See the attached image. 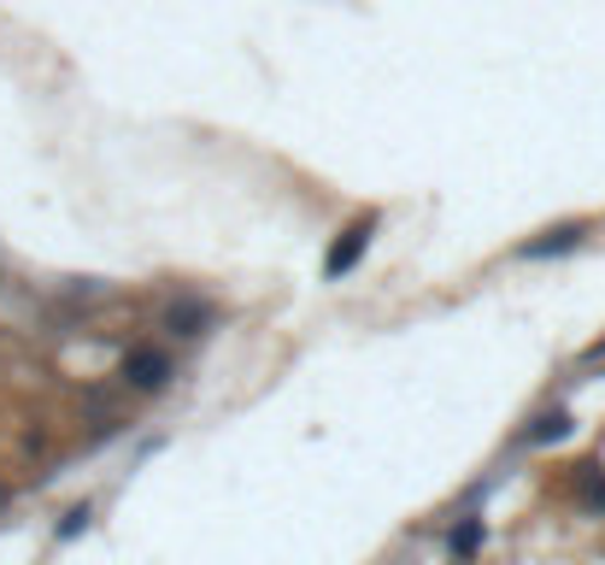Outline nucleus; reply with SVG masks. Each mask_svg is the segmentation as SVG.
<instances>
[{"instance_id":"7","label":"nucleus","mask_w":605,"mask_h":565,"mask_svg":"<svg viewBox=\"0 0 605 565\" xmlns=\"http://www.w3.org/2000/svg\"><path fill=\"white\" fill-rule=\"evenodd\" d=\"M476 542H482V524H464V530H453V554H476Z\"/></svg>"},{"instance_id":"6","label":"nucleus","mask_w":605,"mask_h":565,"mask_svg":"<svg viewBox=\"0 0 605 565\" xmlns=\"http://www.w3.org/2000/svg\"><path fill=\"white\" fill-rule=\"evenodd\" d=\"M582 495H587V507H605V471L600 466H582Z\"/></svg>"},{"instance_id":"1","label":"nucleus","mask_w":605,"mask_h":565,"mask_svg":"<svg viewBox=\"0 0 605 565\" xmlns=\"http://www.w3.org/2000/svg\"><path fill=\"white\" fill-rule=\"evenodd\" d=\"M118 377H124L135 395H160V389L170 383V354L165 348H130L124 366H118Z\"/></svg>"},{"instance_id":"5","label":"nucleus","mask_w":605,"mask_h":565,"mask_svg":"<svg viewBox=\"0 0 605 565\" xmlns=\"http://www.w3.org/2000/svg\"><path fill=\"white\" fill-rule=\"evenodd\" d=\"M564 431H570V413H559V406H552V413H541V419L524 431V442H559Z\"/></svg>"},{"instance_id":"3","label":"nucleus","mask_w":605,"mask_h":565,"mask_svg":"<svg viewBox=\"0 0 605 565\" xmlns=\"http://www.w3.org/2000/svg\"><path fill=\"white\" fill-rule=\"evenodd\" d=\"M212 324H218V306H212V301L183 295V301H170V306H165V330H170V336H183V341L206 336Z\"/></svg>"},{"instance_id":"4","label":"nucleus","mask_w":605,"mask_h":565,"mask_svg":"<svg viewBox=\"0 0 605 565\" xmlns=\"http://www.w3.org/2000/svg\"><path fill=\"white\" fill-rule=\"evenodd\" d=\"M582 236H587V225H552V230H541V242H524V260H547V253H570V248H582Z\"/></svg>"},{"instance_id":"2","label":"nucleus","mask_w":605,"mask_h":565,"mask_svg":"<svg viewBox=\"0 0 605 565\" xmlns=\"http://www.w3.org/2000/svg\"><path fill=\"white\" fill-rule=\"evenodd\" d=\"M371 236H376V218H353L348 230H341V242L330 248V260H323V278H348V271L365 260V248H371Z\"/></svg>"}]
</instances>
